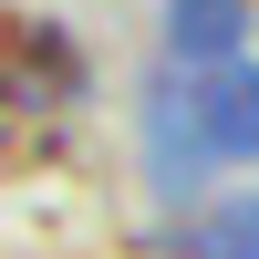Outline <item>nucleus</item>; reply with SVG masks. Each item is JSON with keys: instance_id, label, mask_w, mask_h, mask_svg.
I'll return each instance as SVG.
<instances>
[{"instance_id": "1", "label": "nucleus", "mask_w": 259, "mask_h": 259, "mask_svg": "<svg viewBox=\"0 0 259 259\" xmlns=\"http://www.w3.org/2000/svg\"><path fill=\"white\" fill-rule=\"evenodd\" d=\"M145 124V166H156L166 197H207L218 166L259 156V62L228 52V62H166L135 104Z\"/></svg>"}, {"instance_id": "2", "label": "nucleus", "mask_w": 259, "mask_h": 259, "mask_svg": "<svg viewBox=\"0 0 259 259\" xmlns=\"http://www.w3.org/2000/svg\"><path fill=\"white\" fill-rule=\"evenodd\" d=\"M249 52V0H166V62H228Z\"/></svg>"}]
</instances>
